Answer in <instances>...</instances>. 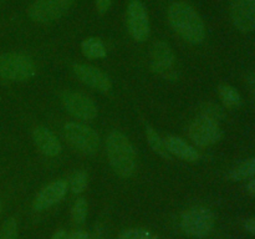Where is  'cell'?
I'll use <instances>...</instances> for the list:
<instances>
[{"mask_svg": "<svg viewBox=\"0 0 255 239\" xmlns=\"http://www.w3.org/2000/svg\"><path fill=\"white\" fill-rule=\"evenodd\" d=\"M65 138L84 154H94L100 148V137L95 129L80 122H67L64 126Z\"/></svg>", "mask_w": 255, "mask_h": 239, "instance_id": "cell-5", "label": "cell"}, {"mask_svg": "<svg viewBox=\"0 0 255 239\" xmlns=\"http://www.w3.org/2000/svg\"><path fill=\"white\" fill-rule=\"evenodd\" d=\"M228 177L231 181L234 182L253 178V177H255V157L246 159L242 163H239L238 166L234 167L233 169H231Z\"/></svg>", "mask_w": 255, "mask_h": 239, "instance_id": "cell-18", "label": "cell"}, {"mask_svg": "<svg viewBox=\"0 0 255 239\" xmlns=\"http://www.w3.org/2000/svg\"><path fill=\"white\" fill-rule=\"evenodd\" d=\"M218 95L223 105L229 109H234L242 105V96L238 90L229 84H221L218 86Z\"/></svg>", "mask_w": 255, "mask_h": 239, "instance_id": "cell-17", "label": "cell"}, {"mask_svg": "<svg viewBox=\"0 0 255 239\" xmlns=\"http://www.w3.org/2000/svg\"><path fill=\"white\" fill-rule=\"evenodd\" d=\"M36 75L34 60L20 52H5L0 55V77L12 82H22Z\"/></svg>", "mask_w": 255, "mask_h": 239, "instance_id": "cell-3", "label": "cell"}, {"mask_svg": "<svg viewBox=\"0 0 255 239\" xmlns=\"http://www.w3.org/2000/svg\"><path fill=\"white\" fill-rule=\"evenodd\" d=\"M168 21L172 29L184 41L199 45L206 39V25L199 12L189 2L179 0L168 7Z\"/></svg>", "mask_w": 255, "mask_h": 239, "instance_id": "cell-1", "label": "cell"}, {"mask_svg": "<svg viewBox=\"0 0 255 239\" xmlns=\"http://www.w3.org/2000/svg\"><path fill=\"white\" fill-rule=\"evenodd\" d=\"M87 184H89V174L85 171H76L70 177L69 188L71 189L72 193H82L86 189Z\"/></svg>", "mask_w": 255, "mask_h": 239, "instance_id": "cell-21", "label": "cell"}, {"mask_svg": "<svg viewBox=\"0 0 255 239\" xmlns=\"http://www.w3.org/2000/svg\"><path fill=\"white\" fill-rule=\"evenodd\" d=\"M81 51L85 57L91 60L104 59L107 55L106 45L104 44L100 37H86L84 41L81 42Z\"/></svg>", "mask_w": 255, "mask_h": 239, "instance_id": "cell-16", "label": "cell"}, {"mask_svg": "<svg viewBox=\"0 0 255 239\" xmlns=\"http://www.w3.org/2000/svg\"><path fill=\"white\" fill-rule=\"evenodd\" d=\"M166 146L171 156L177 157L182 161L196 162L201 158L198 149L181 137L168 136L166 138Z\"/></svg>", "mask_w": 255, "mask_h": 239, "instance_id": "cell-15", "label": "cell"}, {"mask_svg": "<svg viewBox=\"0 0 255 239\" xmlns=\"http://www.w3.org/2000/svg\"><path fill=\"white\" fill-rule=\"evenodd\" d=\"M247 82H248L249 89H251V92L253 94L255 99V72H251V74L247 76Z\"/></svg>", "mask_w": 255, "mask_h": 239, "instance_id": "cell-28", "label": "cell"}, {"mask_svg": "<svg viewBox=\"0 0 255 239\" xmlns=\"http://www.w3.org/2000/svg\"><path fill=\"white\" fill-rule=\"evenodd\" d=\"M106 153L109 163L117 176L129 178L136 171L137 157L134 147L128 137L121 131H112L106 139Z\"/></svg>", "mask_w": 255, "mask_h": 239, "instance_id": "cell-2", "label": "cell"}, {"mask_svg": "<svg viewBox=\"0 0 255 239\" xmlns=\"http://www.w3.org/2000/svg\"><path fill=\"white\" fill-rule=\"evenodd\" d=\"M72 71L82 84L96 90V91L105 94L112 89V81L110 76L99 67L87 64H76L72 67Z\"/></svg>", "mask_w": 255, "mask_h": 239, "instance_id": "cell-10", "label": "cell"}, {"mask_svg": "<svg viewBox=\"0 0 255 239\" xmlns=\"http://www.w3.org/2000/svg\"><path fill=\"white\" fill-rule=\"evenodd\" d=\"M32 139L37 149L45 156L56 157L61 153V142L49 127L37 126L32 132Z\"/></svg>", "mask_w": 255, "mask_h": 239, "instance_id": "cell-14", "label": "cell"}, {"mask_svg": "<svg viewBox=\"0 0 255 239\" xmlns=\"http://www.w3.org/2000/svg\"><path fill=\"white\" fill-rule=\"evenodd\" d=\"M244 229H246L248 233L254 234L255 236V217H251V218H248L244 222Z\"/></svg>", "mask_w": 255, "mask_h": 239, "instance_id": "cell-26", "label": "cell"}, {"mask_svg": "<svg viewBox=\"0 0 255 239\" xmlns=\"http://www.w3.org/2000/svg\"><path fill=\"white\" fill-rule=\"evenodd\" d=\"M174 64H176V55L172 47L167 42L157 41L151 51V61H149L151 71L167 77L171 72H173Z\"/></svg>", "mask_w": 255, "mask_h": 239, "instance_id": "cell-13", "label": "cell"}, {"mask_svg": "<svg viewBox=\"0 0 255 239\" xmlns=\"http://www.w3.org/2000/svg\"><path fill=\"white\" fill-rule=\"evenodd\" d=\"M247 189H248V192L252 196L255 197V177L251 179V182H249L248 186H247Z\"/></svg>", "mask_w": 255, "mask_h": 239, "instance_id": "cell-30", "label": "cell"}, {"mask_svg": "<svg viewBox=\"0 0 255 239\" xmlns=\"http://www.w3.org/2000/svg\"><path fill=\"white\" fill-rule=\"evenodd\" d=\"M231 19L239 31H254L255 0H231Z\"/></svg>", "mask_w": 255, "mask_h": 239, "instance_id": "cell-11", "label": "cell"}, {"mask_svg": "<svg viewBox=\"0 0 255 239\" xmlns=\"http://www.w3.org/2000/svg\"><path fill=\"white\" fill-rule=\"evenodd\" d=\"M127 30L132 39L138 42L146 41L149 37L151 25L146 6L141 0H131L126 11Z\"/></svg>", "mask_w": 255, "mask_h": 239, "instance_id": "cell-7", "label": "cell"}, {"mask_svg": "<svg viewBox=\"0 0 255 239\" xmlns=\"http://www.w3.org/2000/svg\"><path fill=\"white\" fill-rule=\"evenodd\" d=\"M75 0H35L27 9V16L35 22L55 21L64 16Z\"/></svg>", "mask_w": 255, "mask_h": 239, "instance_id": "cell-6", "label": "cell"}, {"mask_svg": "<svg viewBox=\"0 0 255 239\" xmlns=\"http://www.w3.org/2000/svg\"><path fill=\"white\" fill-rule=\"evenodd\" d=\"M117 239H157L154 234L143 228H128L122 231Z\"/></svg>", "mask_w": 255, "mask_h": 239, "instance_id": "cell-23", "label": "cell"}, {"mask_svg": "<svg viewBox=\"0 0 255 239\" xmlns=\"http://www.w3.org/2000/svg\"><path fill=\"white\" fill-rule=\"evenodd\" d=\"M17 236H19L17 222L11 217L0 227V239H17Z\"/></svg>", "mask_w": 255, "mask_h": 239, "instance_id": "cell-24", "label": "cell"}, {"mask_svg": "<svg viewBox=\"0 0 255 239\" xmlns=\"http://www.w3.org/2000/svg\"><path fill=\"white\" fill-rule=\"evenodd\" d=\"M146 137H147V142H148L149 147L156 152L158 156H161L162 158L164 159H169L171 158V154H169L168 149H167L166 146V141L157 133V131L152 127L147 126L146 127Z\"/></svg>", "mask_w": 255, "mask_h": 239, "instance_id": "cell-19", "label": "cell"}, {"mask_svg": "<svg viewBox=\"0 0 255 239\" xmlns=\"http://www.w3.org/2000/svg\"><path fill=\"white\" fill-rule=\"evenodd\" d=\"M216 224V216L204 206L187 209L181 217V229L186 236L201 239L209 236Z\"/></svg>", "mask_w": 255, "mask_h": 239, "instance_id": "cell-4", "label": "cell"}, {"mask_svg": "<svg viewBox=\"0 0 255 239\" xmlns=\"http://www.w3.org/2000/svg\"><path fill=\"white\" fill-rule=\"evenodd\" d=\"M61 102L67 114L79 120H94L97 116V106L89 96L81 92L66 91L62 94Z\"/></svg>", "mask_w": 255, "mask_h": 239, "instance_id": "cell-9", "label": "cell"}, {"mask_svg": "<svg viewBox=\"0 0 255 239\" xmlns=\"http://www.w3.org/2000/svg\"><path fill=\"white\" fill-rule=\"evenodd\" d=\"M87 213H89V204H87V201L85 198H77L71 209L72 222L75 224H77V226L85 223V221L87 218Z\"/></svg>", "mask_w": 255, "mask_h": 239, "instance_id": "cell-20", "label": "cell"}, {"mask_svg": "<svg viewBox=\"0 0 255 239\" xmlns=\"http://www.w3.org/2000/svg\"><path fill=\"white\" fill-rule=\"evenodd\" d=\"M199 116L207 117V119L213 120V121L219 123V121L224 117V111L217 104H213V102H204V104H202L201 109H199Z\"/></svg>", "mask_w": 255, "mask_h": 239, "instance_id": "cell-22", "label": "cell"}, {"mask_svg": "<svg viewBox=\"0 0 255 239\" xmlns=\"http://www.w3.org/2000/svg\"><path fill=\"white\" fill-rule=\"evenodd\" d=\"M1 211H2V203H1V199H0V214H1Z\"/></svg>", "mask_w": 255, "mask_h": 239, "instance_id": "cell-31", "label": "cell"}, {"mask_svg": "<svg viewBox=\"0 0 255 239\" xmlns=\"http://www.w3.org/2000/svg\"><path fill=\"white\" fill-rule=\"evenodd\" d=\"M69 191V184L62 179L51 182L44 188L40 189L39 193L35 196L34 202H32V208L36 212H42L49 209L50 207L59 203Z\"/></svg>", "mask_w": 255, "mask_h": 239, "instance_id": "cell-12", "label": "cell"}, {"mask_svg": "<svg viewBox=\"0 0 255 239\" xmlns=\"http://www.w3.org/2000/svg\"><path fill=\"white\" fill-rule=\"evenodd\" d=\"M51 239H69V234L64 229H59V231L55 232Z\"/></svg>", "mask_w": 255, "mask_h": 239, "instance_id": "cell-29", "label": "cell"}, {"mask_svg": "<svg viewBox=\"0 0 255 239\" xmlns=\"http://www.w3.org/2000/svg\"><path fill=\"white\" fill-rule=\"evenodd\" d=\"M69 239H90V234L85 231H75L69 234Z\"/></svg>", "mask_w": 255, "mask_h": 239, "instance_id": "cell-27", "label": "cell"}, {"mask_svg": "<svg viewBox=\"0 0 255 239\" xmlns=\"http://www.w3.org/2000/svg\"><path fill=\"white\" fill-rule=\"evenodd\" d=\"M95 2H96L97 12H100V14H106L110 10V7H111L112 0H95Z\"/></svg>", "mask_w": 255, "mask_h": 239, "instance_id": "cell-25", "label": "cell"}, {"mask_svg": "<svg viewBox=\"0 0 255 239\" xmlns=\"http://www.w3.org/2000/svg\"><path fill=\"white\" fill-rule=\"evenodd\" d=\"M189 139L198 147H209L219 142L223 131L218 122L207 117L198 116L188 127Z\"/></svg>", "mask_w": 255, "mask_h": 239, "instance_id": "cell-8", "label": "cell"}]
</instances>
